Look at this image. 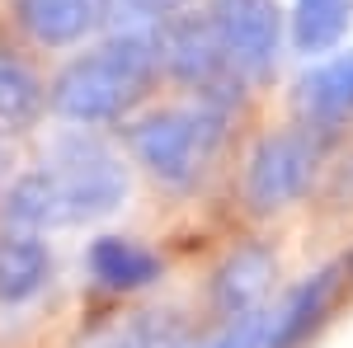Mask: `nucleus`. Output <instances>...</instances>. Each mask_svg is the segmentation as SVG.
Returning <instances> with one entry per match:
<instances>
[{"mask_svg":"<svg viewBox=\"0 0 353 348\" xmlns=\"http://www.w3.org/2000/svg\"><path fill=\"white\" fill-rule=\"evenodd\" d=\"M52 278V254L38 240V231H5L0 236V306H24L48 287Z\"/></svg>","mask_w":353,"mask_h":348,"instance_id":"1a4fd4ad","label":"nucleus"},{"mask_svg":"<svg viewBox=\"0 0 353 348\" xmlns=\"http://www.w3.org/2000/svg\"><path fill=\"white\" fill-rule=\"evenodd\" d=\"M128 5H132L137 14H146V19H161V14H170L179 0H128Z\"/></svg>","mask_w":353,"mask_h":348,"instance_id":"dca6fc26","label":"nucleus"},{"mask_svg":"<svg viewBox=\"0 0 353 348\" xmlns=\"http://www.w3.org/2000/svg\"><path fill=\"white\" fill-rule=\"evenodd\" d=\"M48 104L38 76L10 52H0V136H14L38 123V113Z\"/></svg>","mask_w":353,"mask_h":348,"instance_id":"ddd939ff","label":"nucleus"},{"mask_svg":"<svg viewBox=\"0 0 353 348\" xmlns=\"http://www.w3.org/2000/svg\"><path fill=\"white\" fill-rule=\"evenodd\" d=\"M90 273L109 292H137V287H151L161 278V259L128 236H99L90 245Z\"/></svg>","mask_w":353,"mask_h":348,"instance_id":"9b49d317","label":"nucleus"},{"mask_svg":"<svg viewBox=\"0 0 353 348\" xmlns=\"http://www.w3.org/2000/svg\"><path fill=\"white\" fill-rule=\"evenodd\" d=\"M161 66V38L151 33H118L94 52L76 57L52 85V108L66 123H113L118 113L146 94V85Z\"/></svg>","mask_w":353,"mask_h":348,"instance_id":"f03ea898","label":"nucleus"},{"mask_svg":"<svg viewBox=\"0 0 353 348\" xmlns=\"http://www.w3.org/2000/svg\"><path fill=\"white\" fill-rule=\"evenodd\" d=\"M161 61L170 66V76L179 85H189L198 99H217V104H236L241 99L245 81L231 71V61L221 52L208 14H193V19L170 24V33L161 38Z\"/></svg>","mask_w":353,"mask_h":348,"instance_id":"423d86ee","label":"nucleus"},{"mask_svg":"<svg viewBox=\"0 0 353 348\" xmlns=\"http://www.w3.org/2000/svg\"><path fill=\"white\" fill-rule=\"evenodd\" d=\"M269 278H273V254L269 249H264V245L241 249L217 278V311L226 316V320L259 311V301H264V292H269Z\"/></svg>","mask_w":353,"mask_h":348,"instance_id":"f8f14e48","label":"nucleus"},{"mask_svg":"<svg viewBox=\"0 0 353 348\" xmlns=\"http://www.w3.org/2000/svg\"><path fill=\"white\" fill-rule=\"evenodd\" d=\"M14 19L43 48H71L104 24L109 0H10Z\"/></svg>","mask_w":353,"mask_h":348,"instance_id":"6e6552de","label":"nucleus"},{"mask_svg":"<svg viewBox=\"0 0 353 348\" xmlns=\"http://www.w3.org/2000/svg\"><path fill=\"white\" fill-rule=\"evenodd\" d=\"M353 19V0H297L292 10V43L297 52H330Z\"/></svg>","mask_w":353,"mask_h":348,"instance_id":"4468645a","label":"nucleus"},{"mask_svg":"<svg viewBox=\"0 0 353 348\" xmlns=\"http://www.w3.org/2000/svg\"><path fill=\"white\" fill-rule=\"evenodd\" d=\"M297 104L306 113V123L316 127H334L353 113V52L330 57L316 71H306L297 85Z\"/></svg>","mask_w":353,"mask_h":348,"instance_id":"9d476101","label":"nucleus"},{"mask_svg":"<svg viewBox=\"0 0 353 348\" xmlns=\"http://www.w3.org/2000/svg\"><path fill=\"white\" fill-rule=\"evenodd\" d=\"M321 156H325V127H316V123L264 136L245 170V203L254 212H278V207L297 203L316 179Z\"/></svg>","mask_w":353,"mask_h":348,"instance_id":"20e7f679","label":"nucleus"},{"mask_svg":"<svg viewBox=\"0 0 353 348\" xmlns=\"http://www.w3.org/2000/svg\"><path fill=\"white\" fill-rule=\"evenodd\" d=\"M123 193H128V174L109 146H99L94 136H66L52 146V156H43L33 174L10 188L5 221L24 231L94 221L113 212Z\"/></svg>","mask_w":353,"mask_h":348,"instance_id":"f257e3e1","label":"nucleus"},{"mask_svg":"<svg viewBox=\"0 0 353 348\" xmlns=\"http://www.w3.org/2000/svg\"><path fill=\"white\" fill-rule=\"evenodd\" d=\"M208 24L241 81L273 76L283 57V10L278 0H208Z\"/></svg>","mask_w":353,"mask_h":348,"instance_id":"39448f33","label":"nucleus"},{"mask_svg":"<svg viewBox=\"0 0 353 348\" xmlns=\"http://www.w3.org/2000/svg\"><path fill=\"white\" fill-rule=\"evenodd\" d=\"M259 339H264V311H250V316H236L226 325V334L208 348H259Z\"/></svg>","mask_w":353,"mask_h":348,"instance_id":"2eb2a0df","label":"nucleus"},{"mask_svg":"<svg viewBox=\"0 0 353 348\" xmlns=\"http://www.w3.org/2000/svg\"><path fill=\"white\" fill-rule=\"evenodd\" d=\"M231 104L198 99L193 108H165L132 127V156L165 188H193L226 141Z\"/></svg>","mask_w":353,"mask_h":348,"instance_id":"7ed1b4c3","label":"nucleus"},{"mask_svg":"<svg viewBox=\"0 0 353 348\" xmlns=\"http://www.w3.org/2000/svg\"><path fill=\"white\" fill-rule=\"evenodd\" d=\"M349 278H353V259H339V264L321 268L311 283H301L297 292H292V301L269 320L264 348H301L316 329H321V320L330 316L334 296H339V287H344Z\"/></svg>","mask_w":353,"mask_h":348,"instance_id":"0eeeda50","label":"nucleus"}]
</instances>
